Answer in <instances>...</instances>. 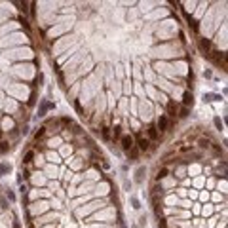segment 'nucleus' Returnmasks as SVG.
<instances>
[{"label": "nucleus", "instance_id": "f257e3e1", "mask_svg": "<svg viewBox=\"0 0 228 228\" xmlns=\"http://www.w3.org/2000/svg\"><path fill=\"white\" fill-rule=\"evenodd\" d=\"M135 148L139 150V152H146L150 148V141H148V137H144L143 133H135Z\"/></svg>", "mask_w": 228, "mask_h": 228}, {"label": "nucleus", "instance_id": "f03ea898", "mask_svg": "<svg viewBox=\"0 0 228 228\" xmlns=\"http://www.w3.org/2000/svg\"><path fill=\"white\" fill-rule=\"evenodd\" d=\"M156 129H160V131H167V129H169V118L165 116V114H160V116H158Z\"/></svg>", "mask_w": 228, "mask_h": 228}, {"label": "nucleus", "instance_id": "7ed1b4c3", "mask_svg": "<svg viewBox=\"0 0 228 228\" xmlns=\"http://www.w3.org/2000/svg\"><path fill=\"white\" fill-rule=\"evenodd\" d=\"M120 141H122V148H124L126 152H127V150H131L133 146H135V141H133V137H131V135H124V137H120Z\"/></svg>", "mask_w": 228, "mask_h": 228}, {"label": "nucleus", "instance_id": "20e7f679", "mask_svg": "<svg viewBox=\"0 0 228 228\" xmlns=\"http://www.w3.org/2000/svg\"><path fill=\"white\" fill-rule=\"evenodd\" d=\"M211 48H213L211 40H207V38H200V50L203 51V55H207V53L211 51Z\"/></svg>", "mask_w": 228, "mask_h": 228}, {"label": "nucleus", "instance_id": "39448f33", "mask_svg": "<svg viewBox=\"0 0 228 228\" xmlns=\"http://www.w3.org/2000/svg\"><path fill=\"white\" fill-rule=\"evenodd\" d=\"M50 108H53V105L50 103V101H42V105H40V108H38V116H44L46 114V110H50Z\"/></svg>", "mask_w": 228, "mask_h": 228}, {"label": "nucleus", "instance_id": "423d86ee", "mask_svg": "<svg viewBox=\"0 0 228 228\" xmlns=\"http://www.w3.org/2000/svg\"><path fill=\"white\" fill-rule=\"evenodd\" d=\"M146 131H148V137H150L152 141H156V139H158V129H156V124H150ZM150 139H148V141H150Z\"/></svg>", "mask_w": 228, "mask_h": 228}, {"label": "nucleus", "instance_id": "0eeeda50", "mask_svg": "<svg viewBox=\"0 0 228 228\" xmlns=\"http://www.w3.org/2000/svg\"><path fill=\"white\" fill-rule=\"evenodd\" d=\"M192 103H194L192 93H190V91H184V95H183V105H184V107H188V105L192 107Z\"/></svg>", "mask_w": 228, "mask_h": 228}, {"label": "nucleus", "instance_id": "6e6552de", "mask_svg": "<svg viewBox=\"0 0 228 228\" xmlns=\"http://www.w3.org/2000/svg\"><path fill=\"white\" fill-rule=\"evenodd\" d=\"M175 114H177V108H175V103H167V114H165V116L167 118H175Z\"/></svg>", "mask_w": 228, "mask_h": 228}, {"label": "nucleus", "instance_id": "1a4fd4ad", "mask_svg": "<svg viewBox=\"0 0 228 228\" xmlns=\"http://www.w3.org/2000/svg\"><path fill=\"white\" fill-rule=\"evenodd\" d=\"M203 101H207V103H211V101H221V95H217V93H205V95H203Z\"/></svg>", "mask_w": 228, "mask_h": 228}, {"label": "nucleus", "instance_id": "9d476101", "mask_svg": "<svg viewBox=\"0 0 228 228\" xmlns=\"http://www.w3.org/2000/svg\"><path fill=\"white\" fill-rule=\"evenodd\" d=\"M167 175H169V169H167V167L158 169V173H156V181H160V179H165Z\"/></svg>", "mask_w": 228, "mask_h": 228}, {"label": "nucleus", "instance_id": "9b49d317", "mask_svg": "<svg viewBox=\"0 0 228 228\" xmlns=\"http://www.w3.org/2000/svg\"><path fill=\"white\" fill-rule=\"evenodd\" d=\"M126 154H127V158H129V160H137V158H139V150H137L135 146H133L131 150H127Z\"/></svg>", "mask_w": 228, "mask_h": 228}, {"label": "nucleus", "instance_id": "f8f14e48", "mask_svg": "<svg viewBox=\"0 0 228 228\" xmlns=\"http://www.w3.org/2000/svg\"><path fill=\"white\" fill-rule=\"evenodd\" d=\"M143 175H144V167H139L135 171V183H143Z\"/></svg>", "mask_w": 228, "mask_h": 228}, {"label": "nucleus", "instance_id": "ddd939ff", "mask_svg": "<svg viewBox=\"0 0 228 228\" xmlns=\"http://www.w3.org/2000/svg\"><path fill=\"white\" fill-rule=\"evenodd\" d=\"M188 116H190V108L188 107H183L179 110V118H188Z\"/></svg>", "mask_w": 228, "mask_h": 228}, {"label": "nucleus", "instance_id": "4468645a", "mask_svg": "<svg viewBox=\"0 0 228 228\" xmlns=\"http://www.w3.org/2000/svg\"><path fill=\"white\" fill-rule=\"evenodd\" d=\"M32 158H34V152L29 150V152L25 154V158H23V162H25V164H29V162H32Z\"/></svg>", "mask_w": 228, "mask_h": 228}, {"label": "nucleus", "instance_id": "2eb2a0df", "mask_svg": "<svg viewBox=\"0 0 228 228\" xmlns=\"http://www.w3.org/2000/svg\"><path fill=\"white\" fill-rule=\"evenodd\" d=\"M158 228H167V221L164 217H158Z\"/></svg>", "mask_w": 228, "mask_h": 228}, {"label": "nucleus", "instance_id": "dca6fc26", "mask_svg": "<svg viewBox=\"0 0 228 228\" xmlns=\"http://www.w3.org/2000/svg\"><path fill=\"white\" fill-rule=\"evenodd\" d=\"M8 171H10V165L0 164V177H4V173H8Z\"/></svg>", "mask_w": 228, "mask_h": 228}, {"label": "nucleus", "instance_id": "f3484780", "mask_svg": "<svg viewBox=\"0 0 228 228\" xmlns=\"http://www.w3.org/2000/svg\"><path fill=\"white\" fill-rule=\"evenodd\" d=\"M129 200H131V205H133L135 209H139V207H141V203H139V200H137L135 196H131V198H129Z\"/></svg>", "mask_w": 228, "mask_h": 228}, {"label": "nucleus", "instance_id": "a211bd4d", "mask_svg": "<svg viewBox=\"0 0 228 228\" xmlns=\"http://www.w3.org/2000/svg\"><path fill=\"white\" fill-rule=\"evenodd\" d=\"M8 148H10V144H8L6 141H0V152H6Z\"/></svg>", "mask_w": 228, "mask_h": 228}, {"label": "nucleus", "instance_id": "6ab92c4d", "mask_svg": "<svg viewBox=\"0 0 228 228\" xmlns=\"http://www.w3.org/2000/svg\"><path fill=\"white\" fill-rule=\"evenodd\" d=\"M44 129H46V127H40V129H38V131H36V135H34V139H36V141H38V139H40V137H42V135H44Z\"/></svg>", "mask_w": 228, "mask_h": 228}, {"label": "nucleus", "instance_id": "aec40b11", "mask_svg": "<svg viewBox=\"0 0 228 228\" xmlns=\"http://www.w3.org/2000/svg\"><path fill=\"white\" fill-rule=\"evenodd\" d=\"M154 213H156V217H162V207L158 205V203L154 205Z\"/></svg>", "mask_w": 228, "mask_h": 228}, {"label": "nucleus", "instance_id": "412c9836", "mask_svg": "<svg viewBox=\"0 0 228 228\" xmlns=\"http://www.w3.org/2000/svg\"><path fill=\"white\" fill-rule=\"evenodd\" d=\"M103 137H105V139H108V137H110V129L108 127H103Z\"/></svg>", "mask_w": 228, "mask_h": 228}, {"label": "nucleus", "instance_id": "4be33fe9", "mask_svg": "<svg viewBox=\"0 0 228 228\" xmlns=\"http://www.w3.org/2000/svg\"><path fill=\"white\" fill-rule=\"evenodd\" d=\"M114 139H120V127H114Z\"/></svg>", "mask_w": 228, "mask_h": 228}, {"label": "nucleus", "instance_id": "5701e85b", "mask_svg": "<svg viewBox=\"0 0 228 228\" xmlns=\"http://www.w3.org/2000/svg\"><path fill=\"white\" fill-rule=\"evenodd\" d=\"M6 196H8V200H10V201H13V200H15V196H13V192H6Z\"/></svg>", "mask_w": 228, "mask_h": 228}, {"label": "nucleus", "instance_id": "b1692460", "mask_svg": "<svg viewBox=\"0 0 228 228\" xmlns=\"http://www.w3.org/2000/svg\"><path fill=\"white\" fill-rule=\"evenodd\" d=\"M198 143H200V146H201V148H205V146H207V141H203V139H200Z\"/></svg>", "mask_w": 228, "mask_h": 228}, {"label": "nucleus", "instance_id": "393cba45", "mask_svg": "<svg viewBox=\"0 0 228 228\" xmlns=\"http://www.w3.org/2000/svg\"><path fill=\"white\" fill-rule=\"evenodd\" d=\"M215 126H217L219 129H221V127H222V124H221V120H219V118H215Z\"/></svg>", "mask_w": 228, "mask_h": 228}, {"label": "nucleus", "instance_id": "a878e982", "mask_svg": "<svg viewBox=\"0 0 228 228\" xmlns=\"http://www.w3.org/2000/svg\"><path fill=\"white\" fill-rule=\"evenodd\" d=\"M21 194H27V184H21Z\"/></svg>", "mask_w": 228, "mask_h": 228}, {"label": "nucleus", "instance_id": "bb28decb", "mask_svg": "<svg viewBox=\"0 0 228 228\" xmlns=\"http://www.w3.org/2000/svg\"><path fill=\"white\" fill-rule=\"evenodd\" d=\"M124 188H127V190H129V188H131V183H127V181H124Z\"/></svg>", "mask_w": 228, "mask_h": 228}, {"label": "nucleus", "instance_id": "cd10ccee", "mask_svg": "<svg viewBox=\"0 0 228 228\" xmlns=\"http://www.w3.org/2000/svg\"><path fill=\"white\" fill-rule=\"evenodd\" d=\"M0 205H2V207H6V201H4V198H0Z\"/></svg>", "mask_w": 228, "mask_h": 228}, {"label": "nucleus", "instance_id": "c85d7f7f", "mask_svg": "<svg viewBox=\"0 0 228 228\" xmlns=\"http://www.w3.org/2000/svg\"><path fill=\"white\" fill-rule=\"evenodd\" d=\"M0 139H2V131H0Z\"/></svg>", "mask_w": 228, "mask_h": 228}]
</instances>
